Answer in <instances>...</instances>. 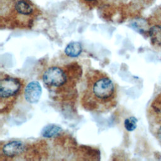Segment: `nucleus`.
<instances>
[{
    "instance_id": "nucleus-5",
    "label": "nucleus",
    "mask_w": 161,
    "mask_h": 161,
    "mask_svg": "<svg viewBox=\"0 0 161 161\" xmlns=\"http://www.w3.org/2000/svg\"><path fill=\"white\" fill-rule=\"evenodd\" d=\"M27 150V146L21 141L6 142L1 147V160H11L20 157Z\"/></svg>"
},
{
    "instance_id": "nucleus-1",
    "label": "nucleus",
    "mask_w": 161,
    "mask_h": 161,
    "mask_svg": "<svg viewBox=\"0 0 161 161\" xmlns=\"http://www.w3.org/2000/svg\"><path fill=\"white\" fill-rule=\"evenodd\" d=\"M118 91L114 82L104 72L91 69L85 75V86L80 103L86 111L105 113L117 104Z\"/></svg>"
},
{
    "instance_id": "nucleus-9",
    "label": "nucleus",
    "mask_w": 161,
    "mask_h": 161,
    "mask_svg": "<svg viewBox=\"0 0 161 161\" xmlns=\"http://www.w3.org/2000/svg\"><path fill=\"white\" fill-rule=\"evenodd\" d=\"M61 131V128L55 125H48L43 128L42 135L45 138H50L57 135Z\"/></svg>"
},
{
    "instance_id": "nucleus-11",
    "label": "nucleus",
    "mask_w": 161,
    "mask_h": 161,
    "mask_svg": "<svg viewBox=\"0 0 161 161\" xmlns=\"http://www.w3.org/2000/svg\"><path fill=\"white\" fill-rule=\"evenodd\" d=\"M158 136L159 139L161 140V126L160 127V128H159V130H158Z\"/></svg>"
},
{
    "instance_id": "nucleus-2",
    "label": "nucleus",
    "mask_w": 161,
    "mask_h": 161,
    "mask_svg": "<svg viewBox=\"0 0 161 161\" xmlns=\"http://www.w3.org/2000/svg\"><path fill=\"white\" fill-rule=\"evenodd\" d=\"M82 70L77 62L52 65L43 72L42 80L52 96L60 101H68L77 91Z\"/></svg>"
},
{
    "instance_id": "nucleus-3",
    "label": "nucleus",
    "mask_w": 161,
    "mask_h": 161,
    "mask_svg": "<svg viewBox=\"0 0 161 161\" xmlns=\"http://www.w3.org/2000/svg\"><path fill=\"white\" fill-rule=\"evenodd\" d=\"M25 89L24 80L1 73L0 80V111L1 114H6L12 109Z\"/></svg>"
},
{
    "instance_id": "nucleus-4",
    "label": "nucleus",
    "mask_w": 161,
    "mask_h": 161,
    "mask_svg": "<svg viewBox=\"0 0 161 161\" xmlns=\"http://www.w3.org/2000/svg\"><path fill=\"white\" fill-rule=\"evenodd\" d=\"M13 9L15 16V26L26 27L31 25L35 7L29 0H14ZM14 20V21H15Z\"/></svg>"
},
{
    "instance_id": "nucleus-6",
    "label": "nucleus",
    "mask_w": 161,
    "mask_h": 161,
    "mask_svg": "<svg viewBox=\"0 0 161 161\" xmlns=\"http://www.w3.org/2000/svg\"><path fill=\"white\" fill-rule=\"evenodd\" d=\"M42 92V90L40 83L38 81H32L25 87V99L30 103H36L41 97Z\"/></svg>"
},
{
    "instance_id": "nucleus-8",
    "label": "nucleus",
    "mask_w": 161,
    "mask_h": 161,
    "mask_svg": "<svg viewBox=\"0 0 161 161\" xmlns=\"http://www.w3.org/2000/svg\"><path fill=\"white\" fill-rule=\"evenodd\" d=\"M148 35L152 42L157 45H161V26L154 25L148 30Z\"/></svg>"
},
{
    "instance_id": "nucleus-7",
    "label": "nucleus",
    "mask_w": 161,
    "mask_h": 161,
    "mask_svg": "<svg viewBox=\"0 0 161 161\" xmlns=\"http://www.w3.org/2000/svg\"><path fill=\"white\" fill-rule=\"evenodd\" d=\"M82 50V45L79 42H72L69 43L65 47V53L69 57H76L81 53Z\"/></svg>"
},
{
    "instance_id": "nucleus-10",
    "label": "nucleus",
    "mask_w": 161,
    "mask_h": 161,
    "mask_svg": "<svg viewBox=\"0 0 161 161\" xmlns=\"http://www.w3.org/2000/svg\"><path fill=\"white\" fill-rule=\"evenodd\" d=\"M137 121V119L135 116H130L126 118L124 122L125 129L128 131H132L135 130L136 128Z\"/></svg>"
},
{
    "instance_id": "nucleus-12",
    "label": "nucleus",
    "mask_w": 161,
    "mask_h": 161,
    "mask_svg": "<svg viewBox=\"0 0 161 161\" xmlns=\"http://www.w3.org/2000/svg\"><path fill=\"white\" fill-rule=\"evenodd\" d=\"M85 1H96V0H85Z\"/></svg>"
}]
</instances>
